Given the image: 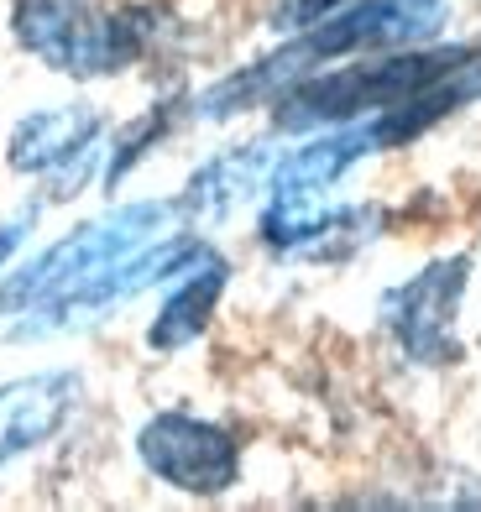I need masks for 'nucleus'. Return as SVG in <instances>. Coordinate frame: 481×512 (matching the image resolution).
Masks as SVG:
<instances>
[{"instance_id":"12","label":"nucleus","mask_w":481,"mask_h":512,"mask_svg":"<svg viewBox=\"0 0 481 512\" xmlns=\"http://www.w3.org/2000/svg\"><path fill=\"white\" fill-rule=\"evenodd\" d=\"M267 168V157L262 147H241V152H225L215 157L210 168H199V178L189 183V194H183V209L199 220H220V215H231V209L257 189V178Z\"/></svg>"},{"instance_id":"1","label":"nucleus","mask_w":481,"mask_h":512,"mask_svg":"<svg viewBox=\"0 0 481 512\" xmlns=\"http://www.w3.org/2000/svg\"><path fill=\"white\" fill-rule=\"evenodd\" d=\"M445 21V0H361V6L340 11V16H319L309 21V32L299 42H288L283 53H272L262 63L241 68L236 79L215 84L210 95L199 100L204 115H236L251 100L272 95L293 79H304L309 68L330 63V58H351V53H377V48H403V42H419Z\"/></svg>"},{"instance_id":"8","label":"nucleus","mask_w":481,"mask_h":512,"mask_svg":"<svg viewBox=\"0 0 481 512\" xmlns=\"http://www.w3.org/2000/svg\"><path fill=\"white\" fill-rule=\"evenodd\" d=\"M74 403H79L74 371H42V377H21L0 387V471L27 450L48 445L68 424Z\"/></svg>"},{"instance_id":"6","label":"nucleus","mask_w":481,"mask_h":512,"mask_svg":"<svg viewBox=\"0 0 481 512\" xmlns=\"http://www.w3.org/2000/svg\"><path fill=\"white\" fill-rule=\"evenodd\" d=\"M136 455L147 460V471L157 481L178 486V492H194V497H220L241 476L236 439L220 424H204V418H189V413H157L136 434Z\"/></svg>"},{"instance_id":"11","label":"nucleus","mask_w":481,"mask_h":512,"mask_svg":"<svg viewBox=\"0 0 481 512\" xmlns=\"http://www.w3.org/2000/svg\"><path fill=\"white\" fill-rule=\"evenodd\" d=\"M220 293H225V262H215V256L204 251L199 272L168 298L163 314H157L152 351H183L189 340H199L204 324H210V314H215V304H220Z\"/></svg>"},{"instance_id":"9","label":"nucleus","mask_w":481,"mask_h":512,"mask_svg":"<svg viewBox=\"0 0 481 512\" xmlns=\"http://www.w3.org/2000/svg\"><path fill=\"white\" fill-rule=\"evenodd\" d=\"M466 100H481V48H466L419 100H408L398 110H382V121H372V136H377V147H398L408 136L429 131L434 121H445L450 110H461Z\"/></svg>"},{"instance_id":"14","label":"nucleus","mask_w":481,"mask_h":512,"mask_svg":"<svg viewBox=\"0 0 481 512\" xmlns=\"http://www.w3.org/2000/svg\"><path fill=\"white\" fill-rule=\"evenodd\" d=\"M21 236H27V220H11V225H0V267H6L11 256H16Z\"/></svg>"},{"instance_id":"3","label":"nucleus","mask_w":481,"mask_h":512,"mask_svg":"<svg viewBox=\"0 0 481 512\" xmlns=\"http://www.w3.org/2000/svg\"><path fill=\"white\" fill-rule=\"evenodd\" d=\"M461 53L466 48L398 53V58H382V63L293 79V89L278 100V126L299 131V126H319V121H351V115H366V110H398L408 100H419Z\"/></svg>"},{"instance_id":"2","label":"nucleus","mask_w":481,"mask_h":512,"mask_svg":"<svg viewBox=\"0 0 481 512\" xmlns=\"http://www.w3.org/2000/svg\"><path fill=\"white\" fill-rule=\"evenodd\" d=\"M11 27L27 53H37L42 63H53L58 74H74V79L116 74L147 42L142 11L105 16L89 0H16Z\"/></svg>"},{"instance_id":"4","label":"nucleus","mask_w":481,"mask_h":512,"mask_svg":"<svg viewBox=\"0 0 481 512\" xmlns=\"http://www.w3.org/2000/svg\"><path fill=\"white\" fill-rule=\"evenodd\" d=\"M168 220H173L168 204H126V209H116V215H105V220L79 225L74 236H63L53 251H42L37 262L0 293V309L48 304V298L89 283V277H100L105 267H116L121 256L152 246L157 230H163Z\"/></svg>"},{"instance_id":"5","label":"nucleus","mask_w":481,"mask_h":512,"mask_svg":"<svg viewBox=\"0 0 481 512\" xmlns=\"http://www.w3.org/2000/svg\"><path fill=\"white\" fill-rule=\"evenodd\" d=\"M372 147H377L372 126H356V131L319 136V142L299 147L288 162H278V173H272V199H267V215H262V236L272 246H304L309 236H325L335 225V209H330L325 189Z\"/></svg>"},{"instance_id":"13","label":"nucleus","mask_w":481,"mask_h":512,"mask_svg":"<svg viewBox=\"0 0 481 512\" xmlns=\"http://www.w3.org/2000/svg\"><path fill=\"white\" fill-rule=\"evenodd\" d=\"M335 6H346V0H288V21H299V27H309V21H319V16H330Z\"/></svg>"},{"instance_id":"10","label":"nucleus","mask_w":481,"mask_h":512,"mask_svg":"<svg viewBox=\"0 0 481 512\" xmlns=\"http://www.w3.org/2000/svg\"><path fill=\"white\" fill-rule=\"evenodd\" d=\"M100 131V115L89 105H63V110H37L16 126L11 136V168L21 173H42L58 162H74Z\"/></svg>"},{"instance_id":"7","label":"nucleus","mask_w":481,"mask_h":512,"mask_svg":"<svg viewBox=\"0 0 481 512\" xmlns=\"http://www.w3.org/2000/svg\"><path fill=\"white\" fill-rule=\"evenodd\" d=\"M466 272H471L466 256H450V262L424 267L398 293H387L382 304L387 324H393V335L414 361L424 366L455 361V309H461V293H466Z\"/></svg>"}]
</instances>
